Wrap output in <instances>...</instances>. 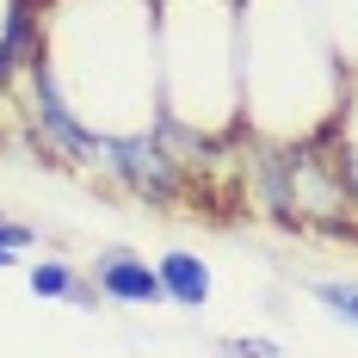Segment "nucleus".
Returning <instances> with one entry per match:
<instances>
[{
	"label": "nucleus",
	"mask_w": 358,
	"mask_h": 358,
	"mask_svg": "<svg viewBox=\"0 0 358 358\" xmlns=\"http://www.w3.org/2000/svg\"><path fill=\"white\" fill-rule=\"evenodd\" d=\"M106 167L130 192H143V198H155V204H167L173 198V161L161 155V143H148V136H130V143H111L106 148Z\"/></svg>",
	"instance_id": "nucleus-1"
},
{
	"label": "nucleus",
	"mask_w": 358,
	"mask_h": 358,
	"mask_svg": "<svg viewBox=\"0 0 358 358\" xmlns=\"http://www.w3.org/2000/svg\"><path fill=\"white\" fill-rule=\"evenodd\" d=\"M93 285H99V296H111V303H167V290H161V272L148 266V259H136L130 248H111L93 259Z\"/></svg>",
	"instance_id": "nucleus-2"
},
{
	"label": "nucleus",
	"mask_w": 358,
	"mask_h": 358,
	"mask_svg": "<svg viewBox=\"0 0 358 358\" xmlns=\"http://www.w3.org/2000/svg\"><path fill=\"white\" fill-rule=\"evenodd\" d=\"M37 117H43V130L56 136V143L69 148V155H87V161H99L106 155V136H93V130H80V117H74L69 106H62V93H56V80H50V69H37Z\"/></svg>",
	"instance_id": "nucleus-3"
},
{
	"label": "nucleus",
	"mask_w": 358,
	"mask_h": 358,
	"mask_svg": "<svg viewBox=\"0 0 358 358\" xmlns=\"http://www.w3.org/2000/svg\"><path fill=\"white\" fill-rule=\"evenodd\" d=\"M161 290H167V303L179 309H204V296H210V266L198 259V253H161Z\"/></svg>",
	"instance_id": "nucleus-4"
},
{
	"label": "nucleus",
	"mask_w": 358,
	"mask_h": 358,
	"mask_svg": "<svg viewBox=\"0 0 358 358\" xmlns=\"http://www.w3.org/2000/svg\"><path fill=\"white\" fill-rule=\"evenodd\" d=\"M31 290H37V296H56V303H74V309H87V303H93V290L80 285L62 259H43V266H31Z\"/></svg>",
	"instance_id": "nucleus-5"
},
{
	"label": "nucleus",
	"mask_w": 358,
	"mask_h": 358,
	"mask_svg": "<svg viewBox=\"0 0 358 358\" xmlns=\"http://www.w3.org/2000/svg\"><path fill=\"white\" fill-rule=\"evenodd\" d=\"M25 37H31V13L13 0V6H6V31H0V80L19 69V50H25Z\"/></svg>",
	"instance_id": "nucleus-6"
},
{
	"label": "nucleus",
	"mask_w": 358,
	"mask_h": 358,
	"mask_svg": "<svg viewBox=\"0 0 358 358\" xmlns=\"http://www.w3.org/2000/svg\"><path fill=\"white\" fill-rule=\"evenodd\" d=\"M315 296H322V303H327L346 327H358V285H334V278H322V285H315Z\"/></svg>",
	"instance_id": "nucleus-7"
},
{
	"label": "nucleus",
	"mask_w": 358,
	"mask_h": 358,
	"mask_svg": "<svg viewBox=\"0 0 358 358\" xmlns=\"http://www.w3.org/2000/svg\"><path fill=\"white\" fill-rule=\"evenodd\" d=\"M222 358H278L272 340H222Z\"/></svg>",
	"instance_id": "nucleus-8"
},
{
	"label": "nucleus",
	"mask_w": 358,
	"mask_h": 358,
	"mask_svg": "<svg viewBox=\"0 0 358 358\" xmlns=\"http://www.w3.org/2000/svg\"><path fill=\"white\" fill-rule=\"evenodd\" d=\"M0 248H31V229H25V222H0Z\"/></svg>",
	"instance_id": "nucleus-9"
},
{
	"label": "nucleus",
	"mask_w": 358,
	"mask_h": 358,
	"mask_svg": "<svg viewBox=\"0 0 358 358\" xmlns=\"http://www.w3.org/2000/svg\"><path fill=\"white\" fill-rule=\"evenodd\" d=\"M0 266H13V248H0Z\"/></svg>",
	"instance_id": "nucleus-10"
}]
</instances>
